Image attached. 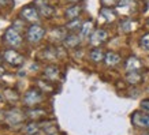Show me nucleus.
Instances as JSON below:
<instances>
[{
  "label": "nucleus",
  "mask_w": 149,
  "mask_h": 135,
  "mask_svg": "<svg viewBox=\"0 0 149 135\" xmlns=\"http://www.w3.org/2000/svg\"><path fill=\"white\" fill-rule=\"evenodd\" d=\"M81 26H82L81 21H79V19H74V21H70V22L66 25V29L70 30V32H74V30H77V29L81 30Z\"/></svg>",
  "instance_id": "393cba45"
},
{
  "label": "nucleus",
  "mask_w": 149,
  "mask_h": 135,
  "mask_svg": "<svg viewBox=\"0 0 149 135\" xmlns=\"http://www.w3.org/2000/svg\"><path fill=\"white\" fill-rule=\"evenodd\" d=\"M118 10L120 11V12H125V14H130L134 7H136V1L134 0H119V3H118Z\"/></svg>",
  "instance_id": "f8f14e48"
},
{
  "label": "nucleus",
  "mask_w": 149,
  "mask_h": 135,
  "mask_svg": "<svg viewBox=\"0 0 149 135\" xmlns=\"http://www.w3.org/2000/svg\"><path fill=\"white\" fill-rule=\"evenodd\" d=\"M4 41L10 46H13V48H17V46H21L22 45V36H21V33L18 32V29H15V27H8L4 33Z\"/></svg>",
  "instance_id": "f03ea898"
},
{
  "label": "nucleus",
  "mask_w": 149,
  "mask_h": 135,
  "mask_svg": "<svg viewBox=\"0 0 149 135\" xmlns=\"http://www.w3.org/2000/svg\"><path fill=\"white\" fill-rule=\"evenodd\" d=\"M140 46L145 52H149V33L144 34V36L140 38Z\"/></svg>",
  "instance_id": "a878e982"
},
{
  "label": "nucleus",
  "mask_w": 149,
  "mask_h": 135,
  "mask_svg": "<svg viewBox=\"0 0 149 135\" xmlns=\"http://www.w3.org/2000/svg\"><path fill=\"white\" fill-rule=\"evenodd\" d=\"M3 59L6 62L13 66V67H18L21 64H23V56L15 49H7L3 52Z\"/></svg>",
  "instance_id": "39448f33"
},
{
  "label": "nucleus",
  "mask_w": 149,
  "mask_h": 135,
  "mask_svg": "<svg viewBox=\"0 0 149 135\" xmlns=\"http://www.w3.org/2000/svg\"><path fill=\"white\" fill-rule=\"evenodd\" d=\"M44 77H45L51 83H54V82H56L59 79V77H60V71H59V68L56 67V66L51 64V66H47V67L44 68Z\"/></svg>",
  "instance_id": "9b49d317"
},
{
  "label": "nucleus",
  "mask_w": 149,
  "mask_h": 135,
  "mask_svg": "<svg viewBox=\"0 0 149 135\" xmlns=\"http://www.w3.org/2000/svg\"><path fill=\"white\" fill-rule=\"evenodd\" d=\"M21 18L36 25V22L40 21V12L36 8V6H27V7L22 8V11H21Z\"/></svg>",
  "instance_id": "423d86ee"
},
{
  "label": "nucleus",
  "mask_w": 149,
  "mask_h": 135,
  "mask_svg": "<svg viewBox=\"0 0 149 135\" xmlns=\"http://www.w3.org/2000/svg\"><path fill=\"white\" fill-rule=\"evenodd\" d=\"M141 68H142V63H141V60L138 57H136V56L127 57L126 63H125L126 72H140Z\"/></svg>",
  "instance_id": "9d476101"
},
{
  "label": "nucleus",
  "mask_w": 149,
  "mask_h": 135,
  "mask_svg": "<svg viewBox=\"0 0 149 135\" xmlns=\"http://www.w3.org/2000/svg\"><path fill=\"white\" fill-rule=\"evenodd\" d=\"M131 123L137 128H144L149 130V113L144 111H136L131 115Z\"/></svg>",
  "instance_id": "7ed1b4c3"
},
{
  "label": "nucleus",
  "mask_w": 149,
  "mask_h": 135,
  "mask_svg": "<svg viewBox=\"0 0 149 135\" xmlns=\"http://www.w3.org/2000/svg\"><path fill=\"white\" fill-rule=\"evenodd\" d=\"M47 115V112L44 109H40V108H33V109H29L26 112V116L32 120H38V119H44Z\"/></svg>",
  "instance_id": "a211bd4d"
},
{
  "label": "nucleus",
  "mask_w": 149,
  "mask_h": 135,
  "mask_svg": "<svg viewBox=\"0 0 149 135\" xmlns=\"http://www.w3.org/2000/svg\"><path fill=\"white\" fill-rule=\"evenodd\" d=\"M120 56L116 53V52H107L105 53V57H104V63L107 64L108 67H115L120 63Z\"/></svg>",
  "instance_id": "ddd939ff"
},
{
  "label": "nucleus",
  "mask_w": 149,
  "mask_h": 135,
  "mask_svg": "<svg viewBox=\"0 0 149 135\" xmlns=\"http://www.w3.org/2000/svg\"><path fill=\"white\" fill-rule=\"evenodd\" d=\"M137 23L134 21H131V19H126L125 22L120 23V30L125 33H129V32H133L134 30V27H136Z\"/></svg>",
  "instance_id": "5701e85b"
},
{
  "label": "nucleus",
  "mask_w": 149,
  "mask_h": 135,
  "mask_svg": "<svg viewBox=\"0 0 149 135\" xmlns=\"http://www.w3.org/2000/svg\"><path fill=\"white\" fill-rule=\"evenodd\" d=\"M41 128L44 130V132L47 135H59L58 126L52 122H45L44 124H41Z\"/></svg>",
  "instance_id": "6ab92c4d"
},
{
  "label": "nucleus",
  "mask_w": 149,
  "mask_h": 135,
  "mask_svg": "<svg viewBox=\"0 0 149 135\" xmlns=\"http://www.w3.org/2000/svg\"><path fill=\"white\" fill-rule=\"evenodd\" d=\"M107 40H108V33H107V30H104V29H97V30H95V32L91 34L89 42H91V45L99 48L100 45H103L104 42H107Z\"/></svg>",
  "instance_id": "0eeeda50"
},
{
  "label": "nucleus",
  "mask_w": 149,
  "mask_h": 135,
  "mask_svg": "<svg viewBox=\"0 0 149 135\" xmlns=\"http://www.w3.org/2000/svg\"><path fill=\"white\" fill-rule=\"evenodd\" d=\"M44 98V96H42V91L40 89H37V87H32V89H29L25 93L23 96V102L25 105L27 107H36L37 104H40Z\"/></svg>",
  "instance_id": "f257e3e1"
},
{
  "label": "nucleus",
  "mask_w": 149,
  "mask_h": 135,
  "mask_svg": "<svg viewBox=\"0 0 149 135\" xmlns=\"http://www.w3.org/2000/svg\"><path fill=\"white\" fill-rule=\"evenodd\" d=\"M103 7H108V8H112L113 6H118L119 0H100Z\"/></svg>",
  "instance_id": "bb28decb"
},
{
  "label": "nucleus",
  "mask_w": 149,
  "mask_h": 135,
  "mask_svg": "<svg viewBox=\"0 0 149 135\" xmlns=\"http://www.w3.org/2000/svg\"><path fill=\"white\" fill-rule=\"evenodd\" d=\"M40 130H41V126L38 124V123H29L26 126V128H25V131H26V134L27 135H36V134H38L40 132Z\"/></svg>",
  "instance_id": "4be33fe9"
},
{
  "label": "nucleus",
  "mask_w": 149,
  "mask_h": 135,
  "mask_svg": "<svg viewBox=\"0 0 149 135\" xmlns=\"http://www.w3.org/2000/svg\"><path fill=\"white\" fill-rule=\"evenodd\" d=\"M63 42L67 48L72 49V48H75V46L79 45V42H81V37L77 36V34H74V33H71V34H68V36L64 37Z\"/></svg>",
  "instance_id": "4468645a"
},
{
  "label": "nucleus",
  "mask_w": 149,
  "mask_h": 135,
  "mask_svg": "<svg viewBox=\"0 0 149 135\" xmlns=\"http://www.w3.org/2000/svg\"><path fill=\"white\" fill-rule=\"evenodd\" d=\"M0 62H1V59H0Z\"/></svg>",
  "instance_id": "473e14b6"
},
{
  "label": "nucleus",
  "mask_w": 149,
  "mask_h": 135,
  "mask_svg": "<svg viewBox=\"0 0 149 135\" xmlns=\"http://www.w3.org/2000/svg\"><path fill=\"white\" fill-rule=\"evenodd\" d=\"M126 79L129 83L136 85V83H140L142 81V75H141V72H127Z\"/></svg>",
  "instance_id": "412c9836"
},
{
  "label": "nucleus",
  "mask_w": 149,
  "mask_h": 135,
  "mask_svg": "<svg viewBox=\"0 0 149 135\" xmlns=\"http://www.w3.org/2000/svg\"><path fill=\"white\" fill-rule=\"evenodd\" d=\"M3 74H4V68H3V67H0V77H1Z\"/></svg>",
  "instance_id": "c756f323"
},
{
  "label": "nucleus",
  "mask_w": 149,
  "mask_h": 135,
  "mask_svg": "<svg viewBox=\"0 0 149 135\" xmlns=\"http://www.w3.org/2000/svg\"><path fill=\"white\" fill-rule=\"evenodd\" d=\"M89 57H91L92 62L95 63H100V62H104V57H105V53L101 48H93V49L89 52Z\"/></svg>",
  "instance_id": "f3484780"
},
{
  "label": "nucleus",
  "mask_w": 149,
  "mask_h": 135,
  "mask_svg": "<svg viewBox=\"0 0 149 135\" xmlns=\"http://www.w3.org/2000/svg\"><path fill=\"white\" fill-rule=\"evenodd\" d=\"M92 30H93V21H86V22L82 23L81 30H79V37H82V38L89 37Z\"/></svg>",
  "instance_id": "aec40b11"
},
{
  "label": "nucleus",
  "mask_w": 149,
  "mask_h": 135,
  "mask_svg": "<svg viewBox=\"0 0 149 135\" xmlns=\"http://www.w3.org/2000/svg\"><path fill=\"white\" fill-rule=\"evenodd\" d=\"M141 109H142L144 112H146V113L149 112V98L142 100V101H141Z\"/></svg>",
  "instance_id": "cd10ccee"
},
{
  "label": "nucleus",
  "mask_w": 149,
  "mask_h": 135,
  "mask_svg": "<svg viewBox=\"0 0 149 135\" xmlns=\"http://www.w3.org/2000/svg\"><path fill=\"white\" fill-rule=\"evenodd\" d=\"M45 36V30H44V27L40 26V25H32V26L27 29V41L29 42H32V44H38L42 38Z\"/></svg>",
  "instance_id": "20e7f679"
},
{
  "label": "nucleus",
  "mask_w": 149,
  "mask_h": 135,
  "mask_svg": "<svg viewBox=\"0 0 149 135\" xmlns=\"http://www.w3.org/2000/svg\"><path fill=\"white\" fill-rule=\"evenodd\" d=\"M100 17H101L105 22H113V21L116 19V12H115L112 8L103 7V8L100 10Z\"/></svg>",
  "instance_id": "dca6fc26"
},
{
  "label": "nucleus",
  "mask_w": 149,
  "mask_h": 135,
  "mask_svg": "<svg viewBox=\"0 0 149 135\" xmlns=\"http://www.w3.org/2000/svg\"><path fill=\"white\" fill-rule=\"evenodd\" d=\"M6 3H7V0H0V7H1V6H4Z\"/></svg>",
  "instance_id": "c85d7f7f"
},
{
  "label": "nucleus",
  "mask_w": 149,
  "mask_h": 135,
  "mask_svg": "<svg viewBox=\"0 0 149 135\" xmlns=\"http://www.w3.org/2000/svg\"><path fill=\"white\" fill-rule=\"evenodd\" d=\"M6 120L8 124L15 126V124H21L25 120V113L21 109H11L6 113Z\"/></svg>",
  "instance_id": "6e6552de"
},
{
  "label": "nucleus",
  "mask_w": 149,
  "mask_h": 135,
  "mask_svg": "<svg viewBox=\"0 0 149 135\" xmlns=\"http://www.w3.org/2000/svg\"><path fill=\"white\" fill-rule=\"evenodd\" d=\"M68 1H74V3H78V1H82V0H68Z\"/></svg>",
  "instance_id": "2f4dec72"
},
{
  "label": "nucleus",
  "mask_w": 149,
  "mask_h": 135,
  "mask_svg": "<svg viewBox=\"0 0 149 135\" xmlns=\"http://www.w3.org/2000/svg\"><path fill=\"white\" fill-rule=\"evenodd\" d=\"M36 8L38 10V12H40V15H42V17H45V18H49V17H52L55 12L54 7L47 1V0H36Z\"/></svg>",
  "instance_id": "1a4fd4ad"
},
{
  "label": "nucleus",
  "mask_w": 149,
  "mask_h": 135,
  "mask_svg": "<svg viewBox=\"0 0 149 135\" xmlns=\"http://www.w3.org/2000/svg\"><path fill=\"white\" fill-rule=\"evenodd\" d=\"M81 11H82L81 6H71V7H68V8L66 10L64 15H66V18H67L68 21H74V19H78Z\"/></svg>",
  "instance_id": "2eb2a0df"
},
{
  "label": "nucleus",
  "mask_w": 149,
  "mask_h": 135,
  "mask_svg": "<svg viewBox=\"0 0 149 135\" xmlns=\"http://www.w3.org/2000/svg\"><path fill=\"white\" fill-rule=\"evenodd\" d=\"M141 135H149V130H146V131H144Z\"/></svg>",
  "instance_id": "7c9ffc66"
},
{
  "label": "nucleus",
  "mask_w": 149,
  "mask_h": 135,
  "mask_svg": "<svg viewBox=\"0 0 149 135\" xmlns=\"http://www.w3.org/2000/svg\"><path fill=\"white\" fill-rule=\"evenodd\" d=\"M37 86L41 87L40 90L42 91V93H52V91H54V87H52V85H51V82L44 83V81H37Z\"/></svg>",
  "instance_id": "b1692460"
}]
</instances>
